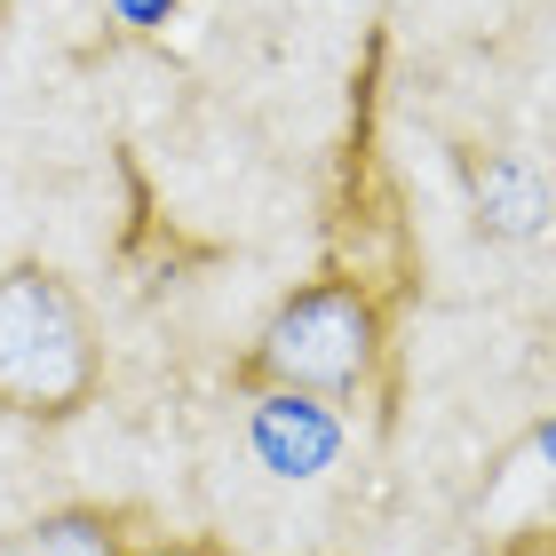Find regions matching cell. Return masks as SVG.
<instances>
[{"label":"cell","mask_w":556,"mask_h":556,"mask_svg":"<svg viewBox=\"0 0 556 556\" xmlns=\"http://www.w3.org/2000/svg\"><path fill=\"white\" fill-rule=\"evenodd\" d=\"M382 350H390V326H382L374 287L318 270L263 318V334L247 342L231 382L247 397H287V406H350V397L374 390Z\"/></svg>","instance_id":"1"},{"label":"cell","mask_w":556,"mask_h":556,"mask_svg":"<svg viewBox=\"0 0 556 556\" xmlns=\"http://www.w3.org/2000/svg\"><path fill=\"white\" fill-rule=\"evenodd\" d=\"M104 390V334H96L80 287L56 263L0 270V414L56 429L80 421Z\"/></svg>","instance_id":"2"},{"label":"cell","mask_w":556,"mask_h":556,"mask_svg":"<svg viewBox=\"0 0 556 556\" xmlns=\"http://www.w3.org/2000/svg\"><path fill=\"white\" fill-rule=\"evenodd\" d=\"M9 556H136V517L104 509V501H72V509H48L24 525Z\"/></svg>","instance_id":"3"},{"label":"cell","mask_w":556,"mask_h":556,"mask_svg":"<svg viewBox=\"0 0 556 556\" xmlns=\"http://www.w3.org/2000/svg\"><path fill=\"white\" fill-rule=\"evenodd\" d=\"M136 556H231V548L199 541V533H175V541H136Z\"/></svg>","instance_id":"4"},{"label":"cell","mask_w":556,"mask_h":556,"mask_svg":"<svg viewBox=\"0 0 556 556\" xmlns=\"http://www.w3.org/2000/svg\"><path fill=\"white\" fill-rule=\"evenodd\" d=\"M493 556H556V525H525V533H509Z\"/></svg>","instance_id":"5"}]
</instances>
